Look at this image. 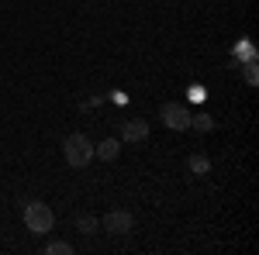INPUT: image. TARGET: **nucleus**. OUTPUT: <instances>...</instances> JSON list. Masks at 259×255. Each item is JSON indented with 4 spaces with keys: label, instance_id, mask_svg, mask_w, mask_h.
Returning a JSON list of instances; mask_svg holds the SVG:
<instances>
[{
    "label": "nucleus",
    "instance_id": "1a4fd4ad",
    "mask_svg": "<svg viewBox=\"0 0 259 255\" xmlns=\"http://www.w3.org/2000/svg\"><path fill=\"white\" fill-rule=\"evenodd\" d=\"M76 224H80L83 235H94V231H97V221H94L90 214H80V217H76Z\"/></svg>",
    "mask_w": 259,
    "mask_h": 255
},
{
    "label": "nucleus",
    "instance_id": "f257e3e1",
    "mask_svg": "<svg viewBox=\"0 0 259 255\" xmlns=\"http://www.w3.org/2000/svg\"><path fill=\"white\" fill-rule=\"evenodd\" d=\"M52 224H56V214H52L49 203H41V200H28L24 203V228L31 235H49Z\"/></svg>",
    "mask_w": 259,
    "mask_h": 255
},
{
    "label": "nucleus",
    "instance_id": "6e6552de",
    "mask_svg": "<svg viewBox=\"0 0 259 255\" xmlns=\"http://www.w3.org/2000/svg\"><path fill=\"white\" fill-rule=\"evenodd\" d=\"M45 255H73V245L69 241H49L45 245Z\"/></svg>",
    "mask_w": 259,
    "mask_h": 255
},
{
    "label": "nucleus",
    "instance_id": "39448f33",
    "mask_svg": "<svg viewBox=\"0 0 259 255\" xmlns=\"http://www.w3.org/2000/svg\"><path fill=\"white\" fill-rule=\"evenodd\" d=\"M121 138H124V141H145V138H149V121H142V118L124 121V128H121Z\"/></svg>",
    "mask_w": 259,
    "mask_h": 255
},
{
    "label": "nucleus",
    "instance_id": "20e7f679",
    "mask_svg": "<svg viewBox=\"0 0 259 255\" xmlns=\"http://www.w3.org/2000/svg\"><path fill=\"white\" fill-rule=\"evenodd\" d=\"M135 228V217L128 214V211H111V214H104V231L107 235H128Z\"/></svg>",
    "mask_w": 259,
    "mask_h": 255
},
{
    "label": "nucleus",
    "instance_id": "7ed1b4c3",
    "mask_svg": "<svg viewBox=\"0 0 259 255\" xmlns=\"http://www.w3.org/2000/svg\"><path fill=\"white\" fill-rule=\"evenodd\" d=\"M159 118H162V124H166V128H173V131H187V128H190V114H187V107L177 104V100L162 104Z\"/></svg>",
    "mask_w": 259,
    "mask_h": 255
},
{
    "label": "nucleus",
    "instance_id": "423d86ee",
    "mask_svg": "<svg viewBox=\"0 0 259 255\" xmlns=\"http://www.w3.org/2000/svg\"><path fill=\"white\" fill-rule=\"evenodd\" d=\"M118 152H121V141H118V138H104L100 145H94V156H100L104 162L118 159Z\"/></svg>",
    "mask_w": 259,
    "mask_h": 255
},
{
    "label": "nucleus",
    "instance_id": "0eeeda50",
    "mask_svg": "<svg viewBox=\"0 0 259 255\" xmlns=\"http://www.w3.org/2000/svg\"><path fill=\"white\" fill-rule=\"evenodd\" d=\"M190 173H197V176L211 173V159L204 156V152H194V156H190Z\"/></svg>",
    "mask_w": 259,
    "mask_h": 255
},
{
    "label": "nucleus",
    "instance_id": "9d476101",
    "mask_svg": "<svg viewBox=\"0 0 259 255\" xmlns=\"http://www.w3.org/2000/svg\"><path fill=\"white\" fill-rule=\"evenodd\" d=\"M190 124H194V128H200V131H211V128H214V121H211V118H194Z\"/></svg>",
    "mask_w": 259,
    "mask_h": 255
},
{
    "label": "nucleus",
    "instance_id": "f03ea898",
    "mask_svg": "<svg viewBox=\"0 0 259 255\" xmlns=\"http://www.w3.org/2000/svg\"><path fill=\"white\" fill-rule=\"evenodd\" d=\"M62 156H66V162L73 166V169H83V166H90L94 162V145H90V138L87 135H69L66 141H62Z\"/></svg>",
    "mask_w": 259,
    "mask_h": 255
}]
</instances>
